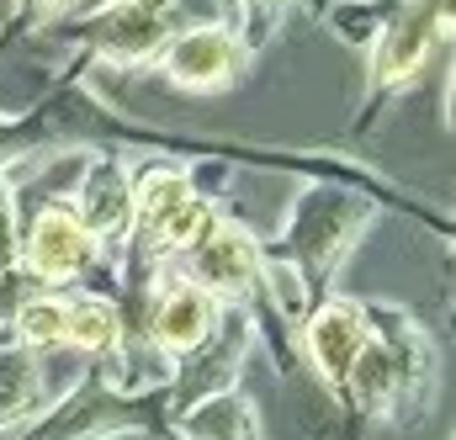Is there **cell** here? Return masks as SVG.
Here are the masks:
<instances>
[{"mask_svg":"<svg viewBox=\"0 0 456 440\" xmlns=\"http://www.w3.org/2000/svg\"><path fill=\"white\" fill-rule=\"evenodd\" d=\"M371 339V324H366V303L361 297H345V292H330L314 303V314L303 319L297 330V355L308 371H319V382L340 398L345 377L355 366V355L366 350Z\"/></svg>","mask_w":456,"mask_h":440,"instance_id":"7c38bea8","label":"cell"},{"mask_svg":"<svg viewBox=\"0 0 456 440\" xmlns=\"http://www.w3.org/2000/svg\"><path fill=\"white\" fill-rule=\"evenodd\" d=\"M233 11H239V43H244V53L255 59V53H265L276 37H281V27L292 21V11H297V0H233Z\"/></svg>","mask_w":456,"mask_h":440,"instance_id":"e0dca14e","label":"cell"},{"mask_svg":"<svg viewBox=\"0 0 456 440\" xmlns=\"http://www.w3.org/2000/svg\"><path fill=\"white\" fill-rule=\"evenodd\" d=\"M69 5H75V0H16V11H11V32H21V27H53Z\"/></svg>","mask_w":456,"mask_h":440,"instance_id":"d6986e66","label":"cell"},{"mask_svg":"<svg viewBox=\"0 0 456 440\" xmlns=\"http://www.w3.org/2000/svg\"><path fill=\"white\" fill-rule=\"evenodd\" d=\"M249 64L255 59L244 53L233 21H202L165 43V53L154 59V75L186 96H224L249 75Z\"/></svg>","mask_w":456,"mask_h":440,"instance_id":"9c48e42d","label":"cell"},{"mask_svg":"<svg viewBox=\"0 0 456 440\" xmlns=\"http://www.w3.org/2000/svg\"><path fill=\"white\" fill-rule=\"evenodd\" d=\"M102 244L75 223V213L64 202H43V208H27L21 213V239H16V265L32 271L48 292L91 276L102 265Z\"/></svg>","mask_w":456,"mask_h":440,"instance_id":"30bf717a","label":"cell"},{"mask_svg":"<svg viewBox=\"0 0 456 440\" xmlns=\"http://www.w3.org/2000/svg\"><path fill=\"white\" fill-rule=\"evenodd\" d=\"M218 319H224V303L218 297H208L197 281H186L175 265H159L149 281H143V292H138V319H133V330H143L149 345H159L170 361H181V355H191L208 334L218 330Z\"/></svg>","mask_w":456,"mask_h":440,"instance_id":"52a82bcc","label":"cell"},{"mask_svg":"<svg viewBox=\"0 0 456 440\" xmlns=\"http://www.w3.org/2000/svg\"><path fill=\"white\" fill-rule=\"evenodd\" d=\"M91 377V361L75 350H27V345H0V440L16 436L27 420L69 398Z\"/></svg>","mask_w":456,"mask_h":440,"instance_id":"ba28073f","label":"cell"},{"mask_svg":"<svg viewBox=\"0 0 456 440\" xmlns=\"http://www.w3.org/2000/svg\"><path fill=\"white\" fill-rule=\"evenodd\" d=\"M64 208L102 249H122V239L133 228V159L91 143L86 165L75 170V181L64 191Z\"/></svg>","mask_w":456,"mask_h":440,"instance_id":"8fae6325","label":"cell"},{"mask_svg":"<svg viewBox=\"0 0 456 440\" xmlns=\"http://www.w3.org/2000/svg\"><path fill=\"white\" fill-rule=\"evenodd\" d=\"M382 191L355 186V181H335V175H303V186L292 191L276 239H265L271 255H281L314 297H330L340 271L350 265L355 244L366 239V228L382 218Z\"/></svg>","mask_w":456,"mask_h":440,"instance_id":"6da1fadb","label":"cell"},{"mask_svg":"<svg viewBox=\"0 0 456 440\" xmlns=\"http://www.w3.org/2000/svg\"><path fill=\"white\" fill-rule=\"evenodd\" d=\"M255 345H260V334H255V308H249V303H244V308H224L218 330L208 334L191 355L175 361V377H170V387H165V409L181 414V409H191V403H202V398H213V393L244 387V366H249Z\"/></svg>","mask_w":456,"mask_h":440,"instance_id":"8992f818","label":"cell"},{"mask_svg":"<svg viewBox=\"0 0 456 440\" xmlns=\"http://www.w3.org/2000/svg\"><path fill=\"white\" fill-rule=\"evenodd\" d=\"M165 436L170 440H260V403H255V393L228 387V393H213V398L170 414Z\"/></svg>","mask_w":456,"mask_h":440,"instance_id":"5bb4252c","label":"cell"},{"mask_svg":"<svg viewBox=\"0 0 456 440\" xmlns=\"http://www.w3.org/2000/svg\"><path fill=\"white\" fill-rule=\"evenodd\" d=\"M452 43V0H403L377 43L366 48V86H361V107H355V133H366L377 122V111L398 102L409 86H419L425 64Z\"/></svg>","mask_w":456,"mask_h":440,"instance_id":"3957f363","label":"cell"},{"mask_svg":"<svg viewBox=\"0 0 456 440\" xmlns=\"http://www.w3.org/2000/svg\"><path fill=\"white\" fill-rule=\"evenodd\" d=\"M202 21H228V5L224 0H165V5L112 0L96 16L75 21L69 32H80V59H91L96 69H112V75L149 69L154 75V59L165 53V43Z\"/></svg>","mask_w":456,"mask_h":440,"instance_id":"7a4b0ae2","label":"cell"},{"mask_svg":"<svg viewBox=\"0 0 456 440\" xmlns=\"http://www.w3.org/2000/svg\"><path fill=\"white\" fill-rule=\"evenodd\" d=\"M170 377H175V361L159 350V345H149L143 330H122L107 355H96L91 361V382L112 398V403H149V398H165V387H170Z\"/></svg>","mask_w":456,"mask_h":440,"instance_id":"4fadbf2b","label":"cell"},{"mask_svg":"<svg viewBox=\"0 0 456 440\" xmlns=\"http://www.w3.org/2000/svg\"><path fill=\"white\" fill-rule=\"evenodd\" d=\"M133 5H165V0H133Z\"/></svg>","mask_w":456,"mask_h":440,"instance_id":"ffe728a7","label":"cell"},{"mask_svg":"<svg viewBox=\"0 0 456 440\" xmlns=\"http://www.w3.org/2000/svg\"><path fill=\"white\" fill-rule=\"evenodd\" d=\"M37 292H48L32 271H21L16 260L11 265H0V345H11V324H16V314H21V303L27 297H37Z\"/></svg>","mask_w":456,"mask_h":440,"instance_id":"ac0fdd59","label":"cell"},{"mask_svg":"<svg viewBox=\"0 0 456 440\" xmlns=\"http://www.w3.org/2000/svg\"><path fill=\"white\" fill-rule=\"evenodd\" d=\"M260 260H265V239H260L249 223L218 213L213 228H208L186 255H175L170 265H175L186 281H197L208 297H218L224 308H244V303H255V292H260Z\"/></svg>","mask_w":456,"mask_h":440,"instance_id":"5b68a950","label":"cell"},{"mask_svg":"<svg viewBox=\"0 0 456 440\" xmlns=\"http://www.w3.org/2000/svg\"><path fill=\"white\" fill-rule=\"evenodd\" d=\"M11 345H27L37 355L64 350V292H37L21 303L16 324H11Z\"/></svg>","mask_w":456,"mask_h":440,"instance_id":"2e32d148","label":"cell"},{"mask_svg":"<svg viewBox=\"0 0 456 440\" xmlns=\"http://www.w3.org/2000/svg\"><path fill=\"white\" fill-rule=\"evenodd\" d=\"M366 324L371 339L382 345L387 366H393V409L387 425L393 430H414L430 420L436 398H441V345L425 330V319L403 303H366Z\"/></svg>","mask_w":456,"mask_h":440,"instance_id":"277c9868","label":"cell"},{"mask_svg":"<svg viewBox=\"0 0 456 440\" xmlns=\"http://www.w3.org/2000/svg\"><path fill=\"white\" fill-rule=\"evenodd\" d=\"M122 330H127V314H122V303L112 292H96V287L91 292H64V350L96 361L122 339Z\"/></svg>","mask_w":456,"mask_h":440,"instance_id":"9a60e30c","label":"cell"}]
</instances>
